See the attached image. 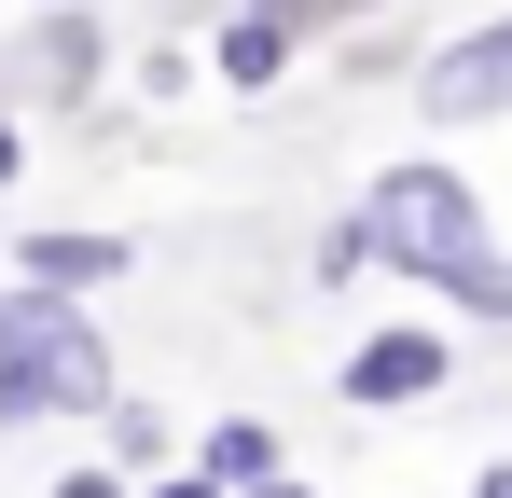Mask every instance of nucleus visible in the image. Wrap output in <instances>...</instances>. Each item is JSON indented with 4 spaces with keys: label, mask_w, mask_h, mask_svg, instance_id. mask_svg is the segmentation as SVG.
<instances>
[{
    "label": "nucleus",
    "mask_w": 512,
    "mask_h": 498,
    "mask_svg": "<svg viewBox=\"0 0 512 498\" xmlns=\"http://www.w3.org/2000/svg\"><path fill=\"white\" fill-rule=\"evenodd\" d=\"M443 291H457V305H471V319H512V263H457V277H443Z\"/></svg>",
    "instance_id": "obj_9"
},
{
    "label": "nucleus",
    "mask_w": 512,
    "mask_h": 498,
    "mask_svg": "<svg viewBox=\"0 0 512 498\" xmlns=\"http://www.w3.org/2000/svg\"><path fill=\"white\" fill-rule=\"evenodd\" d=\"M0 415H111V346L56 291H0Z\"/></svg>",
    "instance_id": "obj_1"
},
{
    "label": "nucleus",
    "mask_w": 512,
    "mask_h": 498,
    "mask_svg": "<svg viewBox=\"0 0 512 498\" xmlns=\"http://www.w3.org/2000/svg\"><path fill=\"white\" fill-rule=\"evenodd\" d=\"M56 498H125V485H111V471H70V485H56Z\"/></svg>",
    "instance_id": "obj_10"
},
{
    "label": "nucleus",
    "mask_w": 512,
    "mask_h": 498,
    "mask_svg": "<svg viewBox=\"0 0 512 498\" xmlns=\"http://www.w3.org/2000/svg\"><path fill=\"white\" fill-rule=\"evenodd\" d=\"M194 471H208L222 498H263V485H277V429H263V415H222V429L194 443Z\"/></svg>",
    "instance_id": "obj_5"
},
{
    "label": "nucleus",
    "mask_w": 512,
    "mask_h": 498,
    "mask_svg": "<svg viewBox=\"0 0 512 498\" xmlns=\"http://www.w3.org/2000/svg\"><path fill=\"white\" fill-rule=\"evenodd\" d=\"M443 388V332H374L346 346V402H429Z\"/></svg>",
    "instance_id": "obj_4"
},
{
    "label": "nucleus",
    "mask_w": 512,
    "mask_h": 498,
    "mask_svg": "<svg viewBox=\"0 0 512 498\" xmlns=\"http://www.w3.org/2000/svg\"><path fill=\"white\" fill-rule=\"evenodd\" d=\"M97 277H125V236H28V291H56V305H84Z\"/></svg>",
    "instance_id": "obj_6"
},
{
    "label": "nucleus",
    "mask_w": 512,
    "mask_h": 498,
    "mask_svg": "<svg viewBox=\"0 0 512 498\" xmlns=\"http://www.w3.org/2000/svg\"><path fill=\"white\" fill-rule=\"evenodd\" d=\"M97 70V28L84 14H56V28H42V83H84Z\"/></svg>",
    "instance_id": "obj_8"
},
{
    "label": "nucleus",
    "mask_w": 512,
    "mask_h": 498,
    "mask_svg": "<svg viewBox=\"0 0 512 498\" xmlns=\"http://www.w3.org/2000/svg\"><path fill=\"white\" fill-rule=\"evenodd\" d=\"M153 498H222V485H208V471H180V485H153Z\"/></svg>",
    "instance_id": "obj_11"
},
{
    "label": "nucleus",
    "mask_w": 512,
    "mask_h": 498,
    "mask_svg": "<svg viewBox=\"0 0 512 498\" xmlns=\"http://www.w3.org/2000/svg\"><path fill=\"white\" fill-rule=\"evenodd\" d=\"M416 97H429V125H499L512 111V14L471 28V42H443V56L416 70Z\"/></svg>",
    "instance_id": "obj_3"
},
{
    "label": "nucleus",
    "mask_w": 512,
    "mask_h": 498,
    "mask_svg": "<svg viewBox=\"0 0 512 498\" xmlns=\"http://www.w3.org/2000/svg\"><path fill=\"white\" fill-rule=\"evenodd\" d=\"M0 180H14V111H0Z\"/></svg>",
    "instance_id": "obj_12"
},
{
    "label": "nucleus",
    "mask_w": 512,
    "mask_h": 498,
    "mask_svg": "<svg viewBox=\"0 0 512 498\" xmlns=\"http://www.w3.org/2000/svg\"><path fill=\"white\" fill-rule=\"evenodd\" d=\"M263 498H305V485H263Z\"/></svg>",
    "instance_id": "obj_14"
},
{
    "label": "nucleus",
    "mask_w": 512,
    "mask_h": 498,
    "mask_svg": "<svg viewBox=\"0 0 512 498\" xmlns=\"http://www.w3.org/2000/svg\"><path fill=\"white\" fill-rule=\"evenodd\" d=\"M277 56H291V28H277V14H236V28H222V83H236V97L277 83Z\"/></svg>",
    "instance_id": "obj_7"
},
{
    "label": "nucleus",
    "mask_w": 512,
    "mask_h": 498,
    "mask_svg": "<svg viewBox=\"0 0 512 498\" xmlns=\"http://www.w3.org/2000/svg\"><path fill=\"white\" fill-rule=\"evenodd\" d=\"M360 236L388 249V263H416L429 291H443L457 263H485V222H471V180H457V166H388L374 208H360Z\"/></svg>",
    "instance_id": "obj_2"
},
{
    "label": "nucleus",
    "mask_w": 512,
    "mask_h": 498,
    "mask_svg": "<svg viewBox=\"0 0 512 498\" xmlns=\"http://www.w3.org/2000/svg\"><path fill=\"white\" fill-rule=\"evenodd\" d=\"M471 498H512V471H485V485H471Z\"/></svg>",
    "instance_id": "obj_13"
},
{
    "label": "nucleus",
    "mask_w": 512,
    "mask_h": 498,
    "mask_svg": "<svg viewBox=\"0 0 512 498\" xmlns=\"http://www.w3.org/2000/svg\"><path fill=\"white\" fill-rule=\"evenodd\" d=\"M250 14H277V0H250Z\"/></svg>",
    "instance_id": "obj_15"
}]
</instances>
